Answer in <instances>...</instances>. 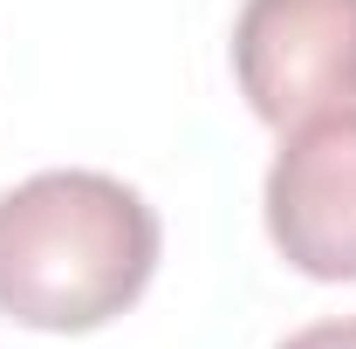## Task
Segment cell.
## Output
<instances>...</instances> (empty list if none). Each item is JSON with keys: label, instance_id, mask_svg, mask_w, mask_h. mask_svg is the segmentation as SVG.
I'll return each mask as SVG.
<instances>
[{"label": "cell", "instance_id": "3", "mask_svg": "<svg viewBox=\"0 0 356 349\" xmlns=\"http://www.w3.org/2000/svg\"><path fill=\"white\" fill-rule=\"evenodd\" d=\"M267 233L309 281H356V110L281 131L267 165Z\"/></svg>", "mask_w": 356, "mask_h": 349}, {"label": "cell", "instance_id": "4", "mask_svg": "<svg viewBox=\"0 0 356 349\" xmlns=\"http://www.w3.org/2000/svg\"><path fill=\"white\" fill-rule=\"evenodd\" d=\"M281 349H356V315H336V322H309L295 329Z\"/></svg>", "mask_w": 356, "mask_h": 349}, {"label": "cell", "instance_id": "1", "mask_svg": "<svg viewBox=\"0 0 356 349\" xmlns=\"http://www.w3.org/2000/svg\"><path fill=\"white\" fill-rule=\"evenodd\" d=\"M158 213L110 172H35L0 192V315L48 336L117 322L158 274Z\"/></svg>", "mask_w": 356, "mask_h": 349}, {"label": "cell", "instance_id": "2", "mask_svg": "<svg viewBox=\"0 0 356 349\" xmlns=\"http://www.w3.org/2000/svg\"><path fill=\"white\" fill-rule=\"evenodd\" d=\"M233 76L274 131L356 110V0H247L233 21Z\"/></svg>", "mask_w": 356, "mask_h": 349}]
</instances>
